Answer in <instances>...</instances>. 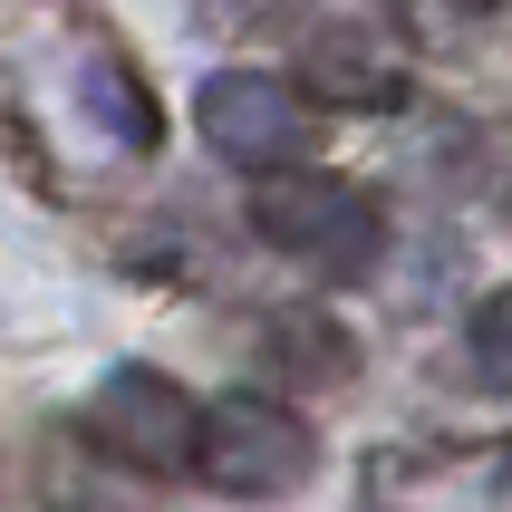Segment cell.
<instances>
[{
	"instance_id": "cell-1",
	"label": "cell",
	"mask_w": 512,
	"mask_h": 512,
	"mask_svg": "<svg viewBox=\"0 0 512 512\" xmlns=\"http://www.w3.org/2000/svg\"><path fill=\"white\" fill-rule=\"evenodd\" d=\"M252 232L271 242V252L329 271V281H358V271H377V252H387L377 203L358 194V184H339V174H310V165H271L261 174Z\"/></svg>"
},
{
	"instance_id": "cell-2",
	"label": "cell",
	"mask_w": 512,
	"mask_h": 512,
	"mask_svg": "<svg viewBox=\"0 0 512 512\" xmlns=\"http://www.w3.org/2000/svg\"><path fill=\"white\" fill-rule=\"evenodd\" d=\"M310 426L290 416L281 397H223V406H203V426H194V464H203V484L232 493V503H281L300 474H310Z\"/></svg>"
},
{
	"instance_id": "cell-3",
	"label": "cell",
	"mask_w": 512,
	"mask_h": 512,
	"mask_svg": "<svg viewBox=\"0 0 512 512\" xmlns=\"http://www.w3.org/2000/svg\"><path fill=\"white\" fill-rule=\"evenodd\" d=\"M194 426H203V406L165 368H107L78 416V435L107 464H126V474H184L194 464Z\"/></svg>"
},
{
	"instance_id": "cell-4",
	"label": "cell",
	"mask_w": 512,
	"mask_h": 512,
	"mask_svg": "<svg viewBox=\"0 0 512 512\" xmlns=\"http://www.w3.org/2000/svg\"><path fill=\"white\" fill-rule=\"evenodd\" d=\"M368 512H512V445H387L368 455Z\"/></svg>"
},
{
	"instance_id": "cell-5",
	"label": "cell",
	"mask_w": 512,
	"mask_h": 512,
	"mask_svg": "<svg viewBox=\"0 0 512 512\" xmlns=\"http://www.w3.org/2000/svg\"><path fill=\"white\" fill-rule=\"evenodd\" d=\"M203 145L223 155V165H290L300 145H310V107H300V87L290 78H261V68H223V78H203V107H194Z\"/></svg>"
},
{
	"instance_id": "cell-6",
	"label": "cell",
	"mask_w": 512,
	"mask_h": 512,
	"mask_svg": "<svg viewBox=\"0 0 512 512\" xmlns=\"http://www.w3.org/2000/svg\"><path fill=\"white\" fill-rule=\"evenodd\" d=\"M58 78H68V107L107 136V155H155V145H165V107H155V87L136 78V58L116 49L87 10L68 20V68H58Z\"/></svg>"
},
{
	"instance_id": "cell-7",
	"label": "cell",
	"mask_w": 512,
	"mask_h": 512,
	"mask_svg": "<svg viewBox=\"0 0 512 512\" xmlns=\"http://www.w3.org/2000/svg\"><path fill=\"white\" fill-rule=\"evenodd\" d=\"M300 68H310V87H319V97H339V107H397V87H406L397 49H387L377 29H358V20L310 29Z\"/></svg>"
},
{
	"instance_id": "cell-8",
	"label": "cell",
	"mask_w": 512,
	"mask_h": 512,
	"mask_svg": "<svg viewBox=\"0 0 512 512\" xmlns=\"http://www.w3.org/2000/svg\"><path fill=\"white\" fill-rule=\"evenodd\" d=\"M271 368H290V377H319V387H339L348 368H358V348L329 329V319H271Z\"/></svg>"
},
{
	"instance_id": "cell-9",
	"label": "cell",
	"mask_w": 512,
	"mask_h": 512,
	"mask_svg": "<svg viewBox=\"0 0 512 512\" xmlns=\"http://www.w3.org/2000/svg\"><path fill=\"white\" fill-rule=\"evenodd\" d=\"M474 368L493 387H512V290H493L484 310H474Z\"/></svg>"
}]
</instances>
